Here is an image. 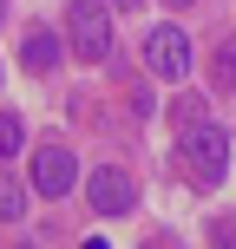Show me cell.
Listing matches in <instances>:
<instances>
[{"mask_svg": "<svg viewBox=\"0 0 236 249\" xmlns=\"http://www.w3.org/2000/svg\"><path fill=\"white\" fill-rule=\"evenodd\" d=\"M0 26H7V0H0Z\"/></svg>", "mask_w": 236, "mask_h": 249, "instance_id": "obj_12", "label": "cell"}, {"mask_svg": "<svg viewBox=\"0 0 236 249\" xmlns=\"http://www.w3.org/2000/svg\"><path fill=\"white\" fill-rule=\"evenodd\" d=\"M164 7H190V0H164Z\"/></svg>", "mask_w": 236, "mask_h": 249, "instance_id": "obj_11", "label": "cell"}, {"mask_svg": "<svg viewBox=\"0 0 236 249\" xmlns=\"http://www.w3.org/2000/svg\"><path fill=\"white\" fill-rule=\"evenodd\" d=\"M145 66L164 79V86L190 79V39H184V26H158V33L145 39Z\"/></svg>", "mask_w": 236, "mask_h": 249, "instance_id": "obj_3", "label": "cell"}, {"mask_svg": "<svg viewBox=\"0 0 236 249\" xmlns=\"http://www.w3.org/2000/svg\"><path fill=\"white\" fill-rule=\"evenodd\" d=\"M66 39H73L79 59L99 66L105 53H112V0H73V7H66Z\"/></svg>", "mask_w": 236, "mask_h": 249, "instance_id": "obj_2", "label": "cell"}, {"mask_svg": "<svg viewBox=\"0 0 236 249\" xmlns=\"http://www.w3.org/2000/svg\"><path fill=\"white\" fill-rule=\"evenodd\" d=\"M20 216H26V190L13 177H0V223H20Z\"/></svg>", "mask_w": 236, "mask_h": 249, "instance_id": "obj_7", "label": "cell"}, {"mask_svg": "<svg viewBox=\"0 0 236 249\" xmlns=\"http://www.w3.org/2000/svg\"><path fill=\"white\" fill-rule=\"evenodd\" d=\"M59 53H66L59 33H33V39L20 46V59H26V72H53V66H59Z\"/></svg>", "mask_w": 236, "mask_h": 249, "instance_id": "obj_6", "label": "cell"}, {"mask_svg": "<svg viewBox=\"0 0 236 249\" xmlns=\"http://www.w3.org/2000/svg\"><path fill=\"white\" fill-rule=\"evenodd\" d=\"M210 79H217V86H236V46H217L210 53Z\"/></svg>", "mask_w": 236, "mask_h": 249, "instance_id": "obj_9", "label": "cell"}, {"mask_svg": "<svg viewBox=\"0 0 236 249\" xmlns=\"http://www.w3.org/2000/svg\"><path fill=\"white\" fill-rule=\"evenodd\" d=\"M177 158H184L190 184H223V171H230V131H223V124L190 118L184 138H177Z\"/></svg>", "mask_w": 236, "mask_h": 249, "instance_id": "obj_1", "label": "cell"}, {"mask_svg": "<svg viewBox=\"0 0 236 249\" xmlns=\"http://www.w3.org/2000/svg\"><path fill=\"white\" fill-rule=\"evenodd\" d=\"M86 197H92V210H99V216H125V210L138 203V184L118 171V164H105V171H92Z\"/></svg>", "mask_w": 236, "mask_h": 249, "instance_id": "obj_5", "label": "cell"}, {"mask_svg": "<svg viewBox=\"0 0 236 249\" xmlns=\"http://www.w3.org/2000/svg\"><path fill=\"white\" fill-rule=\"evenodd\" d=\"M73 184H79L73 151H66V144H39L33 151V190H39V197H66Z\"/></svg>", "mask_w": 236, "mask_h": 249, "instance_id": "obj_4", "label": "cell"}, {"mask_svg": "<svg viewBox=\"0 0 236 249\" xmlns=\"http://www.w3.org/2000/svg\"><path fill=\"white\" fill-rule=\"evenodd\" d=\"M112 7H118V13H131V7H145V0H112Z\"/></svg>", "mask_w": 236, "mask_h": 249, "instance_id": "obj_10", "label": "cell"}, {"mask_svg": "<svg viewBox=\"0 0 236 249\" xmlns=\"http://www.w3.org/2000/svg\"><path fill=\"white\" fill-rule=\"evenodd\" d=\"M20 144H26V118L20 112H0V158H13Z\"/></svg>", "mask_w": 236, "mask_h": 249, "instance_id": "obj_8", "label": "cell"}]
</instances>
